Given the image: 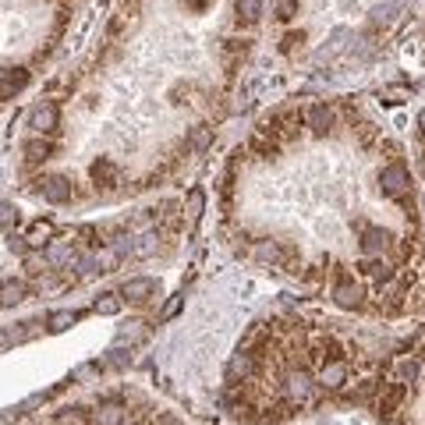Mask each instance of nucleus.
Here are the masks:
<instances>
[{"mask_svg": "<svg viewBox=\"0 0 425 425\" xmlns=\"http://www.w3.org/2000/svg\"><path fill=\"white\" fill-rule=\"evenodd\" d=\"M379 188H383L386 198L404 202V198L411 195V174H407V167H404V163H386V167L379 170Z\"/></svg>", "mask_w": 425, "mask_h": 425, "instance_id": "f257e3e1", "label": "nucleus"}, {"mask_svg": "<svg viewBox=\"0 0 425 425\" xmlns=\"http://www.w3.org/2000/svg\"><path fill=\"white\" fill-rule=\"evenodd\" d=\"M121 298H124V301H131V305H145V301L160 298V284H156V280H149V277H131V280H124Z\"/></svg>", "mask_w": 425, "mask_h": 425, "instance_id": "f03ea898", "label": "nucleus"}, {"mask_svg": "<svg viewBox=\"0 0 425 425\" xmlns=\"http://www.w3.org/2000/svg\"><path fill=\"white\" fill-rule=\"evenodd\" d=\"M32 128H36V135H54V131L61 128V110H57L54 100H43V103L32 110Z\"/></svg>", "mask_w": 425, "mask_h": 425, "instance_id": "7ed1b4c3", "label": "nucleus"}, {"mask_svg": "<svg viewBox=\"0 0 425 425\" xmlns=\"http://www.w3.org/2000/svg\"><path fill=\"white\" fill-rule=\"evenodd\" d=\"M333 121H337V114H333V107H326V103H312V107L305 110V124H309L312 135H326V131L333 128Z\"/></svg>", "mask_w": 425, "mask_h": 425, "instance_id": "20e7f679", "label": "nucleus"}, {"mask_svg": "<svg viewBox=\"0 0 425 425\" xmlns=\"http://www.w3.org/2000/svg\"><path fill=\"white\" fill-rule=\"evenodd\" d=\"M25 85H29V71L25 68H8L4 75H0V103L15 100Z\"/></svg>", "mask_w": 425, "mask_h": 425, "instance_id": "39448f33", "label": "nucleus"}, {"mask_svg": "<svg viewBox=\"0 0 425 425\" xmlns=\"http://www.w3.org/2000/svg\"><path fill=\"white\" fill-rule=\"evenodd\" d=\"M71 181L64 177V174H50L47 181H43V198L47 202H54V205H64V202H71Z\"/></svg>", "mask_w": 425, "mask_h": 425, "instance_id": "423d86ee", "label": "nucleus"}, {"mask_svg": "<svg viewBox=\"0 0 425 425\" xmlns=\"http://www.w3.org/2000/svg\"><path fill=\"white\" fill-rule=\"evenodd\" d=\"M330 294H333V301H337L340 309H361V291H358L351 280H337Z\"/></svg>", "mask_w": 425, "mask_h": 425, "instance_id": "0eeeda50", "label": "nucleus"}, {"mask_svg": "<svg viewBox=\"0 0 425 425\" xmlns=\"http://www.w3.org/2000/svg\"><path fill=\"white\" fill-rule=\"evenodd\" d=\"M22 152H25V163H29V167H40V163H47V160H50L54 145H50L43 135H36V138H29V142H25V149H22Z\"/></svg>", "mask_w": 425, "mask_h": 425, "instance_id": "6e6552de", "label": "nucleus"}, {"mask_svg": "<svg viewBox=\"0 0 425 425\" xmlns=\"http://www.w3.org/2000/svg\"><path fill=\"white\" fill-rule=\"evenodd\" d=\"M386 241H390V234H386V231H379V227H369V231H361V252H365L369 259L383 256Z\"/></svg>", "mask_w": 425, "mask_h": 425, "instance_id": "1a4fd4ad", "label": "nucleus"}, {"mask_svg": "<svg viewBox=\"0 0 425 425\" xmlns=\"http://www.w3.org/2000/svg\"><path fill=\"white\" fill-rule=\"evenodd\" d=\"M256 259L263 263V266H284L287 263V256H284V249L277 245V241H256Z\"/></svg>", "mask_w": 425, "mask_h": 425, "instance_id": "9d476101", "label": "nucleus"}, {"mask_svg": "<svg viewBox=\"0 0 425 425\" xmlns=\"http://www.w3.org/2000/svg\"><path fill=\"white\" fill-rule=\"evenodd\" d=\"M92 181L103 184V188H114V184H117V163L107 160V156H100V160L92 163Z\"/></svg>", "mask_w": 425, "mask_h": 425, "instance_id": "9b49d317", "label": "nucleus"}, {"mask_svg": "<svg viewBox=\"0 0 425 425\" xmlns=\"http://www.w3.org/2000/svg\"><path fill=\"white\" fill-rule=\"evenodd\" d=\"M89 425H124V407H117V404L96 407V411L89 414Z\"/></svg>", "mask_w": 425, "mask_h": 425, "instance_id": "f8f14e48", "label": "nucleus"}, {"mask_svg": "<svg viewBox=\"0 0 425 425\" xmlns=\"http://www.w3.org/2000/svg\"><path fill=\"white\" fill-rule=\"evenodd\" d=\"M234 15L245 25H256L263 18V0H234Z\"/></svg>", "mask_w": 425, "mask_h": 425, "instance_id": "ddd939ff", "label": "nucleus"}, {"mask_svg": "<svg viewBox=\"0 0 425 425\" xmlns=\"http://www.w3.org/2000/svg\"><path fill=\"white\" fill-rule=\"evenodd\" d=\"M50 238H54V224H50V220H36V224L29 227V234H25V245H29V249H43Z\"/></svg>", "mask_w": 425, "mask_h": 425, "instance_id": "4468645a", "label": "nucleus"}, {"mask_svg": "<svg viewBox=\"0 0 425 425\" xmlns=\"http://www.w3.org/2000/svg\"><path fill=\"white\" fill-rule=\"evenodd\" d=\"M22 298H25V284L22 280H4V284H0V309L18 305Z\"/></svg>", "mask_w": 425, "mask_h": 425, "instance_id": "2eb2a0df", "label": "nucleus"}, {"mask_svg": "<svg viewBox=\"0 0 425 425\" xmlns=\"http://www.w3.org/2000/svg\"><path fill=\"white\" fill-rule=\"evenodd\" d=\"M47 263H54V266H75V263H78V252H75L71 245H50V249H47Z\"/></svg>", "mask_w": 425, "mask_h": 425, "instance_id": "dca6fc26", "label": "nucleus"}, {"mask_svg": "<svg viewBox=\"0 0 425 425\" xmlns=\"http://www.w3.org/2000/svg\"><path fill=\"white\" fill-rule=\"evenodd\" d=\"M209 142H212V128H209V124H195L191 135H188V145H191V149H205Z\"/></svg>", "mask_w": 425, "mask_h": 425, "instance_id": "f3484780", "label": "nucleus"}, {"mask_svg": "<svg viewBox=\"0 0 425 425\" xmlns=\"http://www.w3.org/2000/svg\"><path fill=\"white\" fill-rule=\"evenodd\" d=\"M121 301H124L121 294H103V298L92 301V312H100V316H114V312L121 309Z\"/></svg>", "mask_w": 425, "mask_h": 425, "instance_id": "a211bd4d", "label": "nucleus"}, {"mask_svg": "<svg viewBox=\"0 0 425 425\" xmlns=\"http://www.w3.org/2000/svg\"><path fill=\"white\" fill-rule=\"evenodd\" d=\"M82 319V312H54L50 316V330H68L71 323H78Z\"/></svg>", "mask_w": 425, "mask_h": 425, "instance_id": "6ab92c4d", "label": "nucleus"}, {"mask_svg": "<svg viewBox=\"0 0 425 425\" xmlns=\"http://www.w3.org/2000/svg\"><path fill=\"white\" fill-rule=\"evenodd\" d=\"M18 224V209L8 205V202H0V231H11Z\"/></svg>", "mask_w": 425, "mask_h": 425, "instance_id": "aec40b11", "label": "nucleus"}, {"mask_svg": "<svg viewBox=\"0 0 425 425\" xmlns=\"http://www.w3.org/2000/svg\"><path fill=\"white\" fill-rule=\"evenodd\" d=\"M273 8H277V18L280 22H291L298 15V0H273Z\"/></svg>", "mask_w": 425, "mask_h": 425, "instance_id": "412c9836", "label": "nucleus"}, {"mask_svg": "<svg viewBox=\"0 0 425 425\" xmlns=\"http://www.w3.org/2000/svg\"><path fill=\"white\" fill-rule=\"evenodd\" d=\"M383 96H386V103H400V100L407 96V89H400V85H393V89H383Z\"/></svg>", "mask_w": 425, "mask_h": 425, "instance_id": "4be33fe9", "label": "nucleus"}, {"mask_svg": "<svg viewBox=\"0 0 425 425\" xmlns=\"http://www.w3.org/2000/svg\"><path fill=\"white\" fill-rule=\"evenodd\" d=\"M22 414V407H8V411H0V425H15Z\"/></svg>", "mask_w": 425, "mask_h": 425, "instance_id": "5701e85b", "label": "nucleus"}, {"mask_svg": "<svg viewBox=\"0 0 425 425\" xmlns=\"http://www.w3.org/2000/svg\"><path fill=\"white\" fill-rule=\"evenodd\" d=\"M301 40H305L301 32H291V36H284V54H291V50H294V43H301Z\"/></svg>", "mask_w": 425, "mask_h": 425, "instance_id": "b1692460", "label": "nucleus"}, {"mask_svg": "<svg viewBox=\"0 0 425 425\" xmlns=\"http://www.w3.org/2000/svg\"><path fill=\"white\" fill-rule=\"evenodd\" d=\"M418 128H421V135H425V110L418 114Z\"/></svg>", "mask_w": 425, "mask_h": 425, "instance_id": "393cba45", "label": "nucleus"}, {"mask_svg": "<svg viewBox=\"0 0 425 425\" xmlns=\"http://www.w3.org/2000/svg\"><path fill=\"white\" fill-rule=\"evenodd\" d=\"M184 4H191V8H202V4H205V0H184Z\"/></svg>", "mask_w": 425, "mask_h": 425, "instance_id": "a878e982", "label": "nucleus"}]
</instances>
